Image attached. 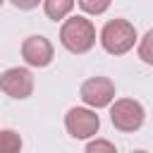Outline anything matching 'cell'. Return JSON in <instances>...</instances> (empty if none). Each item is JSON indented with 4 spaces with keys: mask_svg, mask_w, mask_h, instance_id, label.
Wrapping results in <instances>:
<instances>
[{
    "mask_svg": "<svg viewBox=\"0 0 153 153\" xmlns=\"http://www.w3.org/2000/svg\"><path fill=\"white\" fill-rule=\"evenodd\" d=\"M60 43L72 55H84L96 45V26L86 14H74L60 26Z\"/></svg>",
    "mask_w": 153,
    "mask_h": 153,
    "instance_id": "obj_1",
    "label": "cell"
},
{
    "mask_svg": "<svg viewBox=\"0 0 153 153\" xmlns=\"http://www.w3.org/2000/svg\"><path fill=\"white\" fill-rule=\"evenodd\" d=\"M136 26L129 19H108L100 29V45L110 55H124L136 43Z\"/></svg>",
    "mask_w": 153,
    "mask_h": 153,
    "instance_id": "obj_2",
    "label": "cell"
},
{
    "mask_svg": "<svg viewBox=\"0 0 153 153\" xmlns=\"http://www.w3.org/2000/svg\"><path fill=\"white\" fill-rule=\"evenodd\" d=\"M110 122L117 131H124V134H134L143 127L146 122V110L139 100L134 98H117L112 105H110Z\"/></svg>",
    "mask_w": 153,
    "mask_h": 153,
    "instance_id": "obj_3",
    "label": "cell"
},
{
    "mask_svg": "<svg viewBox=\"0 0 153 153\" xmlns=\"http://www.w3.org/2000/svg\"><path fill=\"white\" fill-rule=\"evenodd\" d=\"M115 81L108 79V76H88L81 88H79V96L84 100L86 108L91 110H100V108H108L115 103Z\"/></svg>",
    "mask_w": 153,
    "mask_h": 153,
    "instance_id": "obj_4",
    "label": "cell"
},
{
    "mask_svg": "<svg viewBox=\"0 0 153 153\" xmlns=\"http://www.w3.org/2000/svg\"><path fill=\"white\" fill-rule=\"evenodd\" d=\"M65 129L72 139H93L100 129V117L91 108H69L65 115Z\"/></svg>",
    "mask_w": 153,
    "mask_h": 153,
    "instance_id": "obj_5",
    "label": "cell"
},
{
    "mask_svg": "<svg viewBox=\"0 0 153 153\" xmlns=\"http://www.w3.org/2000/svg\"><path fill=\"white\" fill-rule=\"evenodd\" d=\"M0 88L14 100H24L33 93V74L29 67H10L0 76Z\"/></svg>",
    "mask_w": 153,
    "mask_h": 153,
    "instance_id": "obj_6",
    "label": "cell"
},
{
    "mask_svg": "<svg viewBox=\"0 0 153 153\" xmlns=\"http://www.w3.org/2000/svg\"><path fill=\"white\" fill-rule=\"evenodd\" d=\"M22 57H24V62L29 67H38L41 69V67H48L53 62L55 48H53V43L45 36L31 33V36H26L22 41Z\"/></svg>",
    "mask_w": 153,
    "mask_h": 153,
    "instance_id": "obj_7",
    "label": "cell"
},
{
    "mask_svg": "<svg viewBox=\"0 0 153 153\" xmlns=\"http://www.w3.org/2000/svg\"><path fill=\"white\" fill-rule=\"evenodd\" d=\"M72 10H74V0H45L43 2V12L53 22L69 19V12Z\"/></svg>",
    "mask_w": 153,
    "mask_h": 153,
    "instance_id": "obj_8",
    "label": "cell"
},
{
    "mask_svg": "<svg viewBox=\"0 0 153 153\" xmlns=\"http://www.w3.org/2000/svg\"><path fill=\"white\" fill-rule=\"evenodd\" d=\"M22 151V136L14 129L0 131V153H19Z\"/></svg>",
    "mask_w": 153,
    "mask_h": 153,
    "instance_id": "obj_9",
    "label": "cell"
},
{
    "mask_svg": "<svg viewBox=\"0 0 153 153\" xmlns=\"http://www.w3.org/2000/svg\"><path fill=\"white\" fill-rule=\"evenodd\" d=\"M136 55H139L141 62H146V65L153 67V29H148V31L141 36L139 48H136Z\"/></svg>",
    "mask_w": 153,
    "mask_h": 153,
    "instance_id": "obj_10",
    "label": "cell"
},
{
    "mask_svg": "<svg viewBox=\"0 0 153 153\" xmlns=\"http://www.w3.org/2000/svg\"><path fill=\"white\" fill-rule=\"evenodd\" d=\"M76 5H79V10L86 12V14H103V12L110 10V2H108V0H79Z\"/></svg>",
    "mask_w": 153,
    "mask_h": 153,
    "instance_id": "obj_11",
    "label": "cell"
},
{
    "mask_svg": "<svg viewBox=\"0 0 153 153\" xmlns=\"http://www.w3.org/2000/svg\"><path fill=\"white\" fill-rule=\"evenodd\" d=\"M84 153H117L115 143L108 141V139H91L84 148Z\"/></svg>",
    "mask_w": 153,
    "mask_h": 153,
    "instance_id": "obj_12",
    "label": "cell"
},
{
    "mask_svg": "<svg viewBox=\"0 0 153 153\" xmlns=\"http://www.w3.org/2000/svg\"><path fill=\"white\" fill-rule=\"evenodd\" d=\"M131 153H148V151H131Z\"/></svg>",
    "mask_w": 153,
    "mask_h": 153,
    "instance_id": "obj_13",
    "label": "cell"
}]
</instances>
